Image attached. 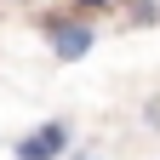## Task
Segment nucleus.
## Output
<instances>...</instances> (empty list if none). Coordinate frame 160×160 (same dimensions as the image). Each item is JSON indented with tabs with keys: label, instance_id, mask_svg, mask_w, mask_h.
<instances>
[{
	"label": "nucleus",
	"instance_id": "3",
	"mask_svg": "<svg viewBox=\"0 0 160 160\" xmlns=\"http://www.w3.org/2000/svg\"><path fill=\"white\" fill-rule=\"evenodd\" d=\"M74 12H103V6H114V0H69Z\"/></svg>",
	"mask_w": 160,
	"mask_h": 160
},
{
	"label": "nucleus",
	"instance_id": "2",
	"mask_svg": "<svg viewBox=\"0 0 160 160\" xmlns=\"http://www.w3.org/2000/svg\"><path fill=\"white\" fill-rule=\"evenodd\" d=\"M63 149H69V126L63 120H46L29 137H17V160H63Z\"/></svg>",
	"mask_w": 160,
	"mask_h": 160
},
{
	"label": "nucleus",
	"instance_id": "4",
	"mask_svg": "<svg viewBox=\"0 0 160 160\" xmlns=\"http://www.w3.org/2000/svg\"><path fill=\"white\" fill-rule=\"evenodd\" d=\"M80 160H92V154H80Z\"/></svg>",
	"mask_w": 160,
	"mask_h": 160
},
{
	"label": "nucleus",
	"instance_id": "1",
	"mask_svg": "<svg viewBox=\"0 0 160 160\" xmlns=\"http://www.w3.org/2000/svg\"><path fill=\"white\" fill-rule=\"evenodd\" d=\"M40 29H46V40H52V52H57V63H80L92 46H97V29L86 23V17H40Z\"/></svg>",
	"mask_w": 160,
	"mask_h": 160
}]
</instances>
